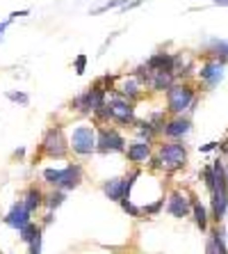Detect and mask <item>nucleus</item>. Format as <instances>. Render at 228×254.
Listing matches in <instances>:
<instances>
[{"mask_svg": "<svg viewBox=\"0 0 228 254\" xmlns=\"http://www.w3.org/2000/svg\"><path fill=\"white\" fill-rule=\"evenodd\" d=\"M146 64L153 73H158V71H174V58L169 53H158V55H153Z\"/></svg>", "mask_w": 228, "mask_h": 254, "instance_id": "obj_15", "label": "nucleus"}, {"mask_svg": "<svg viewBox=\"0 0 228 254\" xmlns=\"http://www.w3.org/2000/svg\"><path fill=\"white\" fill-rule=\"evenodd\" d=\"M126 156H128V160L135 163V165H144L146 160H151V142H144V140L133 142L126 149Z\"/></svg>", "mask_w": 228, "mask_h": 254, "instance_id": "obj_9", "label": "nucleus"}, {"mask_svg": "<svg viewBox=\"0 0 228 254\" xmlns=\"http://www.w3.org/2000/svg\"><path fill=\"white\" fill-rule=\"evenodd\" d=\"M41 151L48 158H64L66 151H69V140L64 137L62 126H53V128L46 130V135L41 140Z\"/></svg>", "mask_w": 228, "mask_h": 254, "instance_id": "obj_3", "label": "nucleus"}, {"mask_svg": "<svg viewBox=\"0 0 228 254\" xmlns=\"http://www.w3.org/2000/svg\"><path fill=\"white\" fill-rule=\"evenodd\" d=\"M158 160L160 165L167 167V170H181L187 163V151H185V147L181 142H167V144L160 147Z\"/></svg>", "mask_w": 228, "mask_h": 254, "instance_id": "obj_5", "label": "nucleus"}, {"mask_svg": "<svg viewBox=\"0 0 228 254\" xmlns=\"http://www.w3.org/2000/svg\"><path fill=\"white\" fill-rule=\"evenodd\" d=\"M212 245H215L217 254H228V248H226V238H224V229L219 227V229L212 231Z\"/></svg>", "mask_w": 228, "mask_h": 254, "instance_id": "obj_23", "label": "nucleus"}, {"mask_svg": "<svg viewBox=\"0 0 228 254\" xmlns=\"http://www.w3.org/2000/svg\"><path fill=\"white\" fill-rule=\"evenodd\" d=\"M69 149H73L78 156H91L96 151V128L94 126H78L71 133Z\"/></svg>", "mask_w": 228, "mask_h": 254, "instance_id": "obj_2", "label": "nucleus"}, {"mask_svg": "<svg viewBox=\"0 0 228 254\" xmlns=\"http://www.w3.org/2000/svg\"><path fill=\"white\" fill-rule=\"evenodd\" d=\"M226 186H228V170H226Z\"/></svg>", "mask_w": 228, "mask_h": 254, "instance_id": "obj_34", "label": "nucleus"}, {"mask_svg": "<svg viewBox=\"0 0 228 254\" xmlns=\"http://www.w3.org/2000/svg\"><path fill=\"white\" fill-rule=\"evenodd\" d=\"M228 211V188H215L212 190V213L217 220H222Z\"/></svg>", "mask_w": 228, "mask_h": 254, "instance_id": "obj_12", "label": "nucleus"}, {"mask_svg": "<svg viewBox=\"0 0 228 254\" xmlns=\"http://www.w3.org/2000/svg\"><path fill=\"white\" fill-rule=\"evenodd\" d=\"M189 122L187 119H182V117H176L171 119L169 124H164V135H169V137H182L185 133H189Z\"/></svg>", "mask_w": 228, "mask_h": 254, "instance_id": "obj_14", "label": "nucleus"}, {"mask_svg": "<svg viewBox=\"0 0 228 254\" xmlns=\"http://www.w3.org/2000/svg\"><path fill=\"white\" fill-rule=\"evenodd\" d=\"M215 5H222V7H228V0H212Z\"/></svg>", "mask_w": 228, "mask_h": 254, "instance_id": "obj_33", "label": "nucleus"}, {"mask_svg": "<svg viewBox=\"0 0 228 254\" xmlns=\"http://www.w3.org/2000/svg\"><path fill=\"white\" fill-rule=\"evenodd\" d=\"M85 66H87V55L80 53L76 58V73H78V76H82V73H85Z\"/></svg>", "mask_w": 228, "mask_h": 254, "instance_id": "obj_26", "label": "nucleus"}, {"mask_svg": "<svg viewBox=\"0 0 228 254\" xmlns=\"http://www.w3.org/2000/svg\"><path fill=\"white\" fill-rule=\"evenodd\" d=\"M167 211L174 215V218H185L189 211H192V204L182 192H171L169 199H167Z\"/></svg>", "mask_w": 228, "mask_h": 254, "instance_id": "obj_10", "label": "nucleus"}, {"mask_svg": "<svg viewBox=\"0 0 228 254\" xmlns=\"http://www.w3.org/2000/svg\"><path fill=\"white\" fill-rule=\"evenodd\" d=\"M119 204H121V208H123V211L128 213V215H133V218H139V215H141V211H139V208H137V206H135V204H133V199H121V201H119Z\"/></svg>", "mask_w": 228, "mask_h": 254, "instance_id": "obj_24", "label": "nucleus"}, {"mask_svg": "<svg viewBox=\"0 0 228 254\" xmlns=\"http://www.w3.org/2000/svg\"><path fill=\"white\" fill-rule=\"evenodd\" d=\"M192 211H194V222H196V227H199L201 231H205L208 229V213H205V206L199 204V201H194Z\"/></svg>", "mask_w": 228, "mask_h": 254, "instance_id": "obj_20", "label": "nucleus"}, {"mask_svg": "<svg viewBox=\"0 0 228 254\" xmlns=\"http://www.w3.org/2000/svg\"><path fill=\"white\" fill-rule=\"evenodd\" d=\"M53 218H55L53 211H48V215H46V220H44V222H46V225H50V222H53Z\"/></svg>", "mask_w": 228, "mask_h": 254, "instance_id": "obj_32", "label": "nucleus"}, {"mask_svg": "<svg viewBox=\"0 0 228 254\" xmlns=\"http://www.w3.org/2000/svg\"><path fill=\"white\" fill-rule=\"evenodd\" d=\"M103 195L112 201H121L123 199V179H107L103 184Z\"/></svg>", "mask_w": 228, "mask_h": 254, "instance_id": "obj_16", "label": "nucleus"}, {"mask_svg": "<svg viewBox=\"0 0 228 254\" xmlns=\"http://www.w3.org/2000/svg\"><path fill=\"white\" fill-rule=\"evenodd\" d=\"M7 99L14 101V103H21V106H28L30 103V96L23 94V92H7Z\"/></svg>", "mask_w": 228, "mask_h": 254, "instance_id": "obj_25", "label": "nucleus"}, {"mask_svg": "<svg viewBox=\"0 0 228 254\" xmlns=\"http://www.w3.org/2000/svg\"><path fill=\"white\" fill-rule=\"evenodd\" d=\"M107 110H110V119H114L117 124H135V108H133V101L123 99L119 94H110L107 99Z\"/></svg>", "mask_w": 228, "mask_h": 254, "instance_id": "obj_7", "label": "nucleus"}, {"mask_svg": "<svg viewBox=\"0 0 228 254\" xmlns=\"http://www.w3.org/2000/svg\"><path fill=\"white\" fill-rule=\"evenodd\" d=\"M96 151H100V154H121V151H126V140L117 128L103 126L96 133Z\"/></svg>", "mask_w": 228, "mask_h": 254, "instance_id": "obj_4", "label": "nucleus"}, {"mask_svg": "<svg viewBox=\"0 0 228 254\" xmlns=\"http://www.w3.org/2000/svg\"><path fill=\"white\" fill-rule=\"evenodd\" d=\"M167 103L174 115H182L194 103V89L189 85H171L167 89Z\"/></svg>", "mask_w": 228, "mask_h": 254, "instance_id": "obj_6", "label": "nucleus"}, {"mask_svg": "<svg viewBox=\"0 0 228 254\" xmlns=\"http://www.w3.org/2000/svg\"><path fill=\"white\" fill-rule=\"evenodd\" d=\"M30 215H32V213L23 206V201H14L12 208L7 211V215L2 220H5L7 227H12V229L21 231L25 225H28V222H32V220H30Z\"/></svg>", "mask_w": 228, "mask_h": 254, "instance_id": "obj_8", "label": "nucleus"}, {"mask_svg": "<svg viewBox=\"0 0 228 254\" xmlns=\"http://www.w3.org/2000/svg\"><path fill=\"white\" fill-rule=\"evenodd\" d=\"M21 201H23V206L28 208L30 213H35L37 208H39L41 204H44V192H41L39 188H30L28 192H25V197H23V199H21Z\"/></svg>", "mask_w": 228, "mask_h": 254, "instance_id": "obj_18", "label": "nucleus"}, {"mask_svg": "<svg viewBox=\"0 0 228 254\" xmlns=\"http://www.w3.org/2000/svg\"><path fill=\"white\" fill-rule=\"evenodd\" d=\"M203 177H205V186H208V188H210V192H212V190H215V172H212V167H205Z\"/></svg>", "mask_w": 228, "mask_h": 254, "instance_id": "obj_27", "label": "nucleus"}, {"mask_svg": "<svg viewBox=\"0 0 228 254\" xmlns=\"http://www.w3.org/2000/svg\"><path fill=\"white\" fill-rule=\"evenodd\" d=\"M71 106L76 108L78 113H85V115H89V113H91V96H89V89H87V92H85V94L76 96Z\"/></svg>", "mask_w": 228, "mask_h": 254, "instance_id": "obj_21", "label": "nucleus"}, {"mask_svg": "<svg viewBox=\"0 0 228 254\" xmlns=\"http://www.w3.org/2000/svg\"><path fill=\"white\" fill-rule=\"evenodd\" d=\"M64 199H66V192H64V190H59V188H55L50 195H44V204L48 206V211L59 208L62 204H64Z\"/></svg>", "mask_w": 228, "mask_h": 254, "instance_id": "obj_19", "label": "nucleus"}, {"mask_svg": "<svg viewBox=\"0 0 228 254\" xmlns=\"http://www.w3.org/2000/svg\"><path fill=\"white\" fill-rule=\"evenodd\" d=\"M117 94L123 96V99H128V101L137 99V96L141 94V80L139 78H135V76L123 78V83H121V87H119Z\"/></svg>", "mask_w": 228, "mask_h": 254, "instance_id": "obj_13", "label": "nucleus"}, {"mask_svg": "<svg viewBox=\"0 0 228 254\" xmlns=\"http://www.w3.org/2000/svg\"><path fill=\"white\" fill-rule=\"evenodd\" d=\"M212 149H217V142H208V144H203V147H201V151H212Z\"/></svg>", "mask_w": 228, "mask_h": 254, "instance_id": "obj_31", "label": "nucleus"}, {"mask_svg": "<svg viewBox=\"0 0 228 254\" xmlns=\"http://www.w3.org/2000/svg\"><path fill=\"white\" fill-rule=\"evenodd\" d=\"M155 92H164V89H169L174 85V71H158V73H153L151 80H148Z\"/></svg>", "mask_w": 228, "mask_h": 254, "instance_id": "obj_17", "label": "nucleus"}, {"mask_svg": "<svg viewBox=\"0 0 228 254\" xmlns=\"http://www.w3.org/2000/svg\"><path fill=\"white\" fill-rule=\"evenodd\" d=\"M44 179H46L50 186H55V188L59 190H73L80 186L82 181V167L80 165H66L62 167V170H53V167H48V170H44Z\"/></svg>", "mask_w": 228, "mask_h": 254, "instance_id": "obj_1", "label": "nucleus"}, {"mask_svg": "<svg viewBox=\"0 0 228 254\" xmlns=\"http://www.w3.org/2000/svg\"><path fill=\"white\" fill-rule=\"evenodd\" d=\"M39 234H41V227H37L35 222H28V225L23 227V229L18 231V236H21V241L28 243V245H30L32 241H35V238L39 236Z\"/></svg>", "mask_w": 228, "mask_h": 254, "instance_id": "obj_22", "label": "nucleus"}, {"mask_svg": "<svg viewBox=\"0 0 228 254\" xmlns=\"http://www.w3.org/2000/svg\"><path fill=\"white\" fill-rule=\"evenodd\" d=\"M7 25H9V21H2V23H0V44L5 42V30H7Z\"/></svg>", "mask_w": 228, "mask_h": 254, "instance_id": "obj_30", "label": "nucleus"}, {"mask_svg": "<svg viewBox=\"0 0 228 254\" xmlns=\"http://www.w3.org/2000/svg\"><path fill=\"white\" fill-rule=\"evenodd\" d=\"M212 53L215 55H228V44L226 42H212Z\"/></svg>", "mask_w": 228, "mask_h": 254, "instance_id": "obj_28", "label": "nucleus"}, {"mask_svg": "<svg viewBox=\"0 0 228 254\" xmlns=\"http://www.w3.org/2000/svg\"><path fill=\"white\" fill-rule=\"evenodd\" d=\"M201 78H203L208 85H219V80L224 78V62H208V64L201 66Z\"/></svg>", "mask_w": 228, "mask_h": 254, "instance_id": "obj_11", "label": "nucleus"}, {"mask_svg": "<svg viewBox=\"0 0 228 254\" xmlns=\"http://www.w3.org/2000/svg\"><path fill=\"white\" fill-rule=\"evenodd\" d=\"M30 254H41V234L30 243Z\"/></svg>", "mask_w": 228, "mask_h": 254, "instance_id": "obj_29", "label": "nucleus"}]
</instances>
